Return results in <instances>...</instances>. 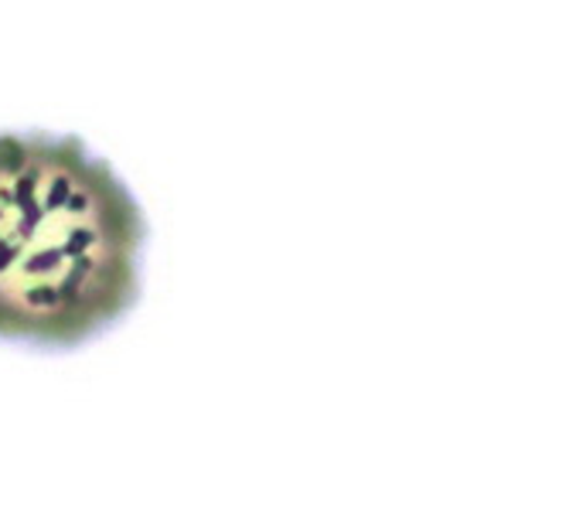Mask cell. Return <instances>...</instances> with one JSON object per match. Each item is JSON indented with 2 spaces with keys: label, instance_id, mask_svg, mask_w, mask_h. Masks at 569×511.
Instances as JSON below:
<instances>
[{
  "label": "cell",
  "instance_id": "1",
  "mask_svg": "<svg viewBox=\"0 0 569 511\" xmlns=\"http://www.w3.org/2000/svg\"><path fill=\"white\" fill-rule=\"evenodd\" d=\"M150 219L79 133L0 127V344L79 351L143 293Z\"/></svg>",
  "mask_w": 569,
  "mask_h": 511
}]
</instances>
